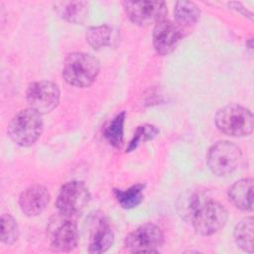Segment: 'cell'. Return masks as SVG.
<instances>
[{
  "label": "cell",
  "mask_w": 254,
  "mask_h": 254,
  "mask_svg": "<svg viewBox=\"0 0 254 254\" xmlns=\"http://www.w3.org/2000/svg\"><path fill=\"white\" fill-rule=\"evenodd\" d=\"M144 188H145V185L136 184L125 190L114 189L113 191L120 205L123 208L130 209L138 206L142 202L144 198V194H143Z\"/></svg>",
  "instance_id": "18"
},
{
  "label": "cell",
  "mask_w": 254,
  "mask_h": 254,
  "mask_svg": "<svg viewBox=\"0 0 254 254\" xmlns=\"http://www.w3.org/2000/svg\"><path fill=\"white\" fill-rule=\"evenodd\" d=\"M124 10L129 19L139 26H149L164 20L167 7L163 1H125Z\"/></svg>",
  "instance_id": "10"
},
{
  "label": "cell",
  "mask_w": 254,
  "mask_h": 254,
  "mask_svg": "<svg viewBox=\"0 0 254 254\" xmlns=\"http://www.w3.org/2000/svg\"><path fill=\"white\" fill-rule=\"evenodd\" d=\"M228 197L237 208L251 211L253 209V180L247 178L235 182L228 190Z\"/></svg>",
  "instance_id": "13"
},
{
  "label": "cell",
  "mask_w": 254,
  "mask_h": 254,
  "mask_svg": "<svg viewBox=\"0 0 254 254\" xmlns=\"http://www.w3.org/2000/svg\"><path fill=\"white\" fill-rule=\"evenodd\" d=\"M209 196L203 190H191L185 192L179 200L178 208L180 215L185 219L190 221L192 214L198 208V206L203 203Z\"/></svg>",
  "instance_id": "16"
},
{
  "label": "cell",
  "mask_w": 254,
  "mask_h": 254,
  "mask_svg": "<svg viewBox=\"0 0 254 254\" xmlns=\"http://www.w3.org/2000/svg\"><path fill=\"white\" fill-rule=\"evenodd\" d=\"M57 222H51L50 236L51 248L54 251L68 252L78 243V230L75 218L65 217L59 213Z\"/></svg>",
  "instance_id": "9"
},
{
  "label": "cell",
  "mask_w": 254,
  "mask_h": 254,
  "mask_svg": "<svg viewBox=\"0 0 254 254\" xmlns=\"http://www.w3.org/2000/svg\"><path fill=\"white\" fill-rule=\"evenodd\" d=\"M164 243L161 228L152 223L139 226L125 238V247L133 253H157Z\"/></svg>",
  "instance_id": "7"
},
{
  "label": "cell",
  "mask_w": 254,
  "mask_h": 254,
  "mask_svg": "<svg viewBox=\"0 0 254 254\" xmlns=\"http://www.w3.org/2000/svg\"><path fill=\"white\" fill-rule=\"evenodd\" d=\"M159 132H160L159 128L152 124H143L138 126L126 151L127 152L134 151L142 142L153 140L159 134Z\"/></svg>",
  "instance_id": "23"
},
{
  "label": "cell",
  "mask_w": 254,
  "mask_h": 254,
  "mask_svg": "<svg viewBox=\"0 0 254 254\" xmlns=\"http://www.w3.org/2000/svg\"><path fill=\"white\" fill-rule=\"evenodd\" d=\"M125 117V111L118 113L103 130V136L108 141V143L115 148H120L123 144Z\"/></svg>",
  "instance_id": "19"
},
{
  "label": "cell",
  "mask_w": 254,
  "mask_h": 254,
  "mask_svg": "<svg viewBox=\"0 0 254 254\" xmlns=\"http://www.w3.org/2000/svg\"><path fill=\"white\" fill-rule=\"evenodd\" d=\"M240 148L229 141H218L208 151L207 166L216 176L223 177L237 170L242 162Z\"/></svg>",
  "instance_id": "5"
},
{
  "label": "cell",
  "mask_w": 254,
  "mask_h": 254,
  "mask_svg": "<svg viewBox=\"0 0 254 254\" xmlns=\"http://www.w3.org/2000/svg\"><path fill=\"white\" fill-rule=\"evenodd\" d=\"M19 237V228L15 218L9 214L4 213L1 216V242L7 245L13 244Z\"/></svg>",
  "instance_id": "22"
},
{
  "label": "cell",
  "mask_w": 254,
  "mask_h": 254,
  "mask_svg": "<svg viewBox=\"0 0 254 254\" xmlns=\"http://www.w3.org/2000/svg\"><path fill=\"white\" fill-rule=\"evenodd\" d=\"M184 38L182 26L170 20H161L153 31V45L156 52L162 56L171 54Z\"/></svg>",
  "instance_id": "11"
},
{
  "label": "cell",
  "mask_w": 254,
  "mask_h": 254,
  "mask_svg": "<svg viewBox=\"0 0 254 254\" xmlns=\"http://www.w3.org/2000/svg\"><path fill=\"white\" fill-rule=\"evenodd\" d=\"M54 6L58 15L71 24H80L87 16L88 4L84 1H61Z\"/></svg>",
  "instance_id": "15"
},
{
  "label": "cell",
  "mask_w": 254,
  "mask_h": 254,
  "mask_svg": "<svg viewBox=\"0 0 254 254\" xmlns=\"http://www.w3.org/2000/svg\"><path fill=\"white\" fill-rule=\"evenodd\" d=\"M114 234L103 218H99L95 226L91 230L88 251L90 253H103L107 251L113 244Z\"/></svg>",
  "instance_id": "14"
},
{
  "label": "cell",
  "mask_w": 254,
  "mask_h": 254,
  "mask_svg": "<svg viewBox=\"0 0 254 254\" xmlns=\"http://www.w3.org/2000/svg\"><path fill=\"white\" fill-rule=\"evenodd\" d=\"M89 199L90 193L87 187L82 182L71 181L62 187L56 204L60 214L76 219Z\"/></svg>",
  "instance_id": "6"
},
{
  "label": "cell",
  "mask_w": 254,
  "mask_h": 254,
  "mask_svg": "<svg viewBox=\"0 0 254 254\" xmlns=\"http://www.w3.org/2000/svg\"><path fill=\"white\" fill-rule=\"evenodd\" d=\"M174 14L180 26H190L198 20L200 11L193 2L179 1L176 3Z\"/></svg>",
  "instance_id": "20"
},
{
  "label": "cell",
  "mask_w": 254,
  "mask_h": 254,
  "mask_svg": "<svg viewBox=\"0 0 254 254\" xmlns=\"http://www.w3.org/2000/svg\"><path fill=\"white\" fill-rule=\"evenodd\" d=\"M43 126L41 114L29 107L14 115L8 125V135L17 145L28 147L39 139Z\"/></svg>",
  "instance_id": "2"
},
{
  "label": "cell",
  "mask_w": 254,
  "mask_h": 254,
  "mask_svg": "<svg viewBox=\"0 0 254 254\" xmlns=\"http://www.w3.org/2000/svg\"><path fill=\"white\" fill-rule=\"evenodd\" d=\"M227 210L210 197L201 203L190 218V222L196 233L208 236L219 231L227 221Z\"/></svg>",
  "instance_id": "4"
},
{
  "label": "cell",
  "mask_w": 254,
  "mask_h": 254,
  "mask_svg": "<svg viewBox=\"0 0 254 254\" xmlns=\"http://www.w3.org/2000/svg\"><path fill=\"white\" fill-rule=\"evenodd\" d=\"M254 220L252 216L242 219L234 229V240L239 248L248 253H253Z\"/></svg>",
  "instance_id": "17"
},
{
  "label": "cell",
  "mask_w": 254,
  "mask_h": 254,
  "mask_svg": "<svg viewBox=\"0 0 254 254\" xmlns=\"http://www.w3.org/2000/svg\"><path fill=\"white\" fill-rule=\"evenodd\" d=\"M26 97L30 108L41 115L47 114L58 106L60 102V89L52 81H36L29 84Z\"/></svg>",
  "instance_id": "8"
},
{
  "label": "cell",
  "mask_w": 254,
  "mask_h": 254,
  "mask_svg": "<svg viewBox=\"0 0 254 254\" xmlns=\"http://www.w3.org/2000/svg\"><path fill=\"white\" fill-rule=\"evenodd\" d=\"M100 69L96 58L85 53L69 54L63 66V77L75 87H87L96 79Z\"/></svg>",
  "instance_id": "1"
},
{
  "label": "cell",
  "mask_w": 254,
  "mask_h": 254,
  "mask_svg": "<svg viewBox=\"0 0 254 254\" xmlns=\"http://www.w3.org/2000/svg\"><path fill=\"white\" fill-rule=\"evenodd\" d=\"M112 38V29L107 25L90 27L86 30V41L95 50L111 45Z\"/></svg>",
  "instance_id": "21"
},
{
  "label": "cell",
  "mask_w": 254,
  "mask_h": 254,
  "mask_svg": "<svg viewBox=\"0 0 254 254\" xmlns=\"http://www.w3.org/2000/svg\"><path fill=\"white\" fill-rule=\"evenodd\" d=\"M50 198L51 195L46 187L34 185L20 194L19 205L27 216H37L45 210Z\"/></svg>",
  "instance_id": "12"
},
{
  "label": "cell",
  "mask_w": 254,
  "mask_h": 254,
  "mask_svg": "<svg viewBox=\"0 0 254 254\" xmlns=\"http://www.w3.org/2000/svg\"><path fill=\"white\" fill-rule=\"evenodd\" d=\"M215 124L226 135L232 137L248 136L253 131V114L244 106L230 104L217 111Z\"/></svg>",
  "instance_id": "3"
}]
</instances>
